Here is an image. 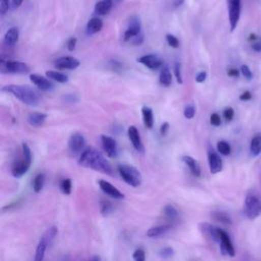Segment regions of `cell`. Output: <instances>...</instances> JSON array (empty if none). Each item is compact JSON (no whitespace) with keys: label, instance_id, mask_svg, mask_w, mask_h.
<instances>
[{"label":"cell","instance_id":"cell-21","mask_svg":"<svg viewBox=\"0 0 261 261\" xmlns=\"http://www.w3.org/2000/svg\"><path fill=\"white\" fill-rule=\"evenodd\" d=\"M103 28V22L101 19L99 18H92L88 24H87V27H86V34L91 36V35H94L98 32H100Z\"/></svg>","mask_w":261,"mask_h":261},{"label":"cell","instance_id":"cell-24","mask_svg":"<svg viewBox=\"0 0 261 261\" xmlns=\"http://www.w3.org/2000/svg\"><path fill=\"white\" fill-rule=\"evenodd\" d=\"M46 119H47V114L42 113V112H31L28 115L29 124L35 128H39V127L43 126Z\"/></svg>","mask_w":261,"mask_h":261},{"label":"cell","instance_id":"cell-45","mask_svg":"<svg viewBox=\"0 0 261 261\" xmlns=\"http://www.w3.org/2000/svg\"><path fill=\"white\" fill-rule=\"evenodd\" d=\"M234 115H235V111L231 107H227L224 109L223 111V118L226 122H230L233 119H234Z\"/></svg>","mask_w":261,"mask_h":261},{"label":"cell","instance_id":"cell-17","mask_svg":"<svg viewBox=\"0 0 261 261\" xmlns=\"http://www.w3.org/2000/svg\"><path fill=\"white\" fill-rule=\"evenodd\" d=\"M30 80H31V82L35 85V86H37L40 90H42V91H51V90H53V88H54V86H53V84L47 79V78H45V77H42V76H40V75H38V74H33V75H31L30 76Z\"/></svg>","mask_w":261,"mask_h":261},{"label":"cell","instance_id":"cell-15","mask_svg":"<svg viewBox=\"0 0 261 261\" xmlns=\"http://www.w3.org/2000/svg\"><path fill=\"white\" fill-rule=\"evenodd\" d=\"M208 164L212 175H216L222 170V160L220 156L213 150L208 151Z\"/></svg>","mask_w":261,"mask_h":261},{"label":"cell","instance_id":"cell-30","mask_svg":"<svg viewBox=\"0 0 261 261\" xmlns=\"http://www.w3.org/2000/svg\"><path fill=\"white\" fill-rule=\"evenodd\" d=\"M163 214L167 217V218H169V219H171V220H175V219H177L178 217H179V210L173 206V205H171V204H167V205H165L164 207H163Z\"/></svg>","mask_w":261,"mask_h":261},{"label":"cell","instance_id":"cell-38","mask_svg":"<svg viewBox=\"0 0 261 261\" xmlns=\"http://www.w3.org/2000/svg\"><path fill=\"white\" fill-rule=\"evenodd\" d=\"M196 114V108L194 107V105L190 104L188 106L185 107V110H184V115L186 119L188 120H192Z\"/></svg>","mask_w":261,"mask_h":261},{"label":"cell","instance_id":"cell-13","mask_svg":"<svg viewBox=\"0 0 261 261\" xmlns=\"http://www.w3.org/2000/svg\"><path fill=\"white\" fill-rule=\"evenodd\" d=\"M128 136H129V139H130V141H131V143H132V145L134 146V148H135L138 152L144 153L145 148H144V145H143V142H142L140 133H139L138 129H137L135 126H131V127L128 129Z\"/></svg>","mask_w":261,"mask_h":261},{"label":"cell","instance_id":"cell-1","mask_svg":"<svg viewBox=\"0 0 261 261\" xmlns=\"http://www.w3.org/2000/svg\"><path fill=\"white\" fill-rule=\"evenodd\" d=\"M79 164L86 168H90L108 176L113 175V170L109 161L95 148H86L79 157Z\"/></svg>","mask_w":261,"mask_h":261},{"label":"cell","instance_id":"cell-42","mask_svg":"<svg viewBox=\"0 0 261 261\" xmlns=\"http://www.w3.org/2000/svg\"><path fill=\"white\" fill-rule=\"evenodd\" d=\"M11 6V0H0V13L3 16L9 12Z\"/></svg>","mask_w":261,"mask_h":261},{"label":"cell","instance_id":"cell-26","mask_svg":"<svg viewBox=\"0 0 261 261\" xmlns=\"http://www.w3.org/2000/svg\"><path fill=\"white\" fill-rule=\"evenodd\" d=\"M142 115H143V122L147 129H152L154 125V117L153 111L148 106H143L142 108Z\"/></svg>","mask_w":261,"mask_h":261},{"label":"cell","instance_id":"cell-50","mask_svg":"<svg viewBox=\"0 0 261 261\" xmlns=\"http://www.w3.org/2000/svg\"><path fill=\"white\" fill-rule=\"evenodd\" d=\"M207 78V73L206 72H200L197 76H196V82L197 83H203Z\"/></svg>","mask_w":261,"mask_h":261},{"label":"cell","instance_id":"cell-34","mask_svg":"<svg viewBox=\"0 0 261 261\" xmlns=\"http://www.w3.org/2000/svg\"><path fill=\"white\" fill-rule=\"evenodd\" d=\"M60 187H61V190H62L63 194L67 195V196L71 195V193H72V181H71V179L63 180Z\"/></svg>","mask_w":261,"mask_h":261},{"label":"cell","instance_id":"cell-35","mask_svg":"<svg viewBox=\"0 0 261 261\" xmlns=\"http://www.w3.org/2000/svg\"><path fill=\"white\" fill-rule=\"evenodd\" d=\"M212 217L214 219H216L217 221H220L222 223H230V218L228 217V215L224 212H214L212 214Z\"/></svg>","mask_w":261,"mask_h":261},{"label":"cell","instance_id":"cell-6","mask_svg":"<svg viewBox=\"0 0 261 261\" xmlns=\"http://www.w3.org/2000/svg\"><path fill=\"white\" fill-rule=\"evenodd\" d=\"M227 9H228V22L229 28L233 32L239 23L241 17L242 10V2L241 0H227Z\"/></svg>","mask_w":261,"mask_h":261},{"label":"cell","instance_id":"cell-39","mask_svg":"<svg viewBox=\"0 0 261 261\" xmlns=\"http://www.w3.org/2000/svg\"><path fill=\"white\" fill-rule=\"evenodd\" d=\"M100 211H101V214H102L103 216H107V215H109L110 213H112V211H113V206H112L110 203H108V202L102 203V204H101Z\"/></svg>","mask_w":261,"mask_h":261},{"label":"cell","instance_id":"cell-53","mask_svg":"<svg viewBox=\"0 0 261 261\" xmlns=\"http://www.w3.org/2000/svg\"><path fill=\"white\" fill-rule=\"evenodd\" d=\"M24 3V0H13L12 2V8L13 10H18Z\"/></svg>","mask_w":261,"mask_h":261},{"label":"cell","instance_id":"cell-54","mask_svg":"<svg viewBox=\"0 0 261 261\" xmlns=\"http://www.w3.org/2000/svg\"><path fill=\"white\" fill-rule=\"evenodd\" d=\"M134 40H133V43L134 44H136V45H140V44H142V42H143V35L142 34H140V35H138V36H136L135 38H133Z\"/></svg>","mask_w":261,"mask_h":261},{"label":"cell","instance_id":"cell-4","mask_svg":"<svg viewBox=\"0 0 261 261\" xmlns=\"http://www.w3.org/2000/svg\"><path fill=\"white\" fill-rule=\"evenodd\" d=\"M0 71L3 74H20L25 75L30 72V68L27 64L18 61H2Z\"/></svg>","mask_w":261,"mask_h":261},{"label":"cell","instance_id":"cell-20","mask_svg":"<svg viewBox=\"0 0 261 261\" xmlns=\"http://www.w3.org/2000/svg\"><path fill=\"white\" fill-rule=\"evenodd\" d=\"M182 160L183 162L189 167L191 173L196 177V178H199L201 176V167H200V164L198 163V161L193 158L192 156H189V155H185L182 157Z\"/></svg>","mask_w":261,"mask_h":261},{"label":"cell","instance_id":"cell-48","mask_svg":"<svg viewBox=\"0 0 261 261\" xmlns=\"http://www.w3.org/2000/svg\"><path fill=\"white\" fill-rule=\"evenodd\" d=\"M251 47L256 52H261V38H259L257 41L251 43Z\"/></svg>","mask_w":261,"mask_h":261},{"label":"cell","instance_id":"cell-12","mask_svg":"<svg viewBox=\"0 0 261 261\" xmlns=\"http://www.w3.org/2000/svg\"><path fill=\"white\" fill-rule=\"evenodd\" d=\"M98 185L101 189V191L106 194L107 196L115 199V200H123L125 199V195L118 189L115 188L112 184H110L109 182L107 181H104V180H100L98 182Z\"/></svg>","mask_w":261,"mask_h":261},{"label":"cell","instance_id":"cell-11","mask_svg":"<svg viewBox=\"0 0 261 261\" xmlns=\"http://www.w3.org/2000/svg\"><path fill=\"white\" fill-rule=\"evenodd\" d=\"M80 65V61L74 56H63L57 59L54 63V67L59 70H76Z\"/></svg>","mask_w":261,"mask_h":261},{"label":"cell","instance_id":"cell-47","mask_svg":"<svg viewBox=\"0 0 261 261\" xmlns=\"http://www.w3.org/2000/svg\"><path fill=\"white\" fill-rule=\"evenodd\" d=\"M77 38L76 37H72L68 40L67 42V47L70 51H74L76 49V46H77Z\"/></svg>","mask_w":261,"mask_h":261},{"label":"cell","instance_id":"cell-56","mask_svg":"<svg viewBox=\"0 0 261 261\" xmlns=\"http://www.w3.org/2000/svg\"><path fill=\"white\" fill-rule=\"evenodd\" d=\"M91 261H102V260H101L100 256H98V255H95V256H93V257H92Z\"/></svg>","mask_w":261,"mask_h":261},{"label":"cell","instance_id":"cell-2","mask_svg":"<svg viewBox=\"0 0 261 261\" xmlns=\"http://www.w3.org/2000/svg\"><path fill=\"white\" fill-rule=\"evenodd\" d=\"M2 91L15 96L24 104L30 106L39 105L40 99L38 94L35 92V90L27 85H7L2 88Z\"/></svg>","mask_w":261,"mask_h":261},{"label":"cell","instance_id":"cell-16","mask_svg":"<svg viewBox=\"0 0 261 261\" xmlns=\"http://www.w3.org/2000/svg\"><path fill=\"white\" fill-rule=\"evenodd\" d=\"M219 245H220V250H221L222 254H226V255H228L230 257L236 255L235 247H234V245H233V243L230 241V238L227 235V233L224 231V230L221 231Z\"/></svg>","mask_w":261,"mask_h":261},{"label":"cell","instance_id":"cell-5","mask_svg":"<svg viewBox=\"0 0 261 261\" xmlns=\"http://www.w3.org/2000/svg\"><path fill=\"white\" fill-rule=\"evenodd\" d=\"M244 211L249 219H255L261 215V202L254 195H248L245 199Z\"/></svg>","mask_w":261,"mask_h":261},{"label":"cell","instance_id":"cell-33","mask_svg":"<svg viewBox=\"0 0 261 261\" xmlns=\"http://www.w3.org/2000/svg\"><path fill=\"white\" fill-rule=\"evenodd\" d=\"M57 234H59L57 227H56V226H51V227H49V228L46 230V233L43 235V237L46 239V241L49 243V245H51L52 242H53V240H54L55 237L57 236Z\"/></svg>","mask_w":261,"mask_h":261},{"label":"cell","instance_id":"cell-3","mask_svg":"<svg viewBox=\"0 0 261 261\" xmlns=\"http://www.w3.org/2000/svg\"><path fill=\"white\" fill-rule=\"evenodd\" d=\"M118 171L123 181L133 188H137L142 183V175L135 166L128 164H121L118 166Z\"/></svg>","mask_w":261,"mask_h":261},{"label":"cell","instance_id":"cell-46","mask_svg":"<svg viewBox=\"0 0 261 261\" xmlns=\"http://www.w3.org/2000/svg\"><path fill=\"white\" fill-rule=\"evenodd\" d=\"M210 124L214 127H219L221 124V119L219 117V114L217 113H212L210 115Z\"/></svg>","mask_w":261,"mask_h":261},{"label":"cell","instance_id":"cell-7","mask_svg":"<svg viewBox=\"0 0 261 261\" xmlns=\"http://www.w3.org/2000/svg\"><path fill=\"white\" fill-rule=\"evenodd\" d=\"M85 145H86L85 137L79 133L73 134L69 140V148L71 152L75 155H78V154L81 155L82 152L85 150Z\"/></svg>","mask_w":261,"mask_h":261},{"label":"cell","instance_id":"cell-31","mask_svg":"<svg viewBox=\"0 0 261 261\" xmlns=\"http://www.w3.org/2000/svg\"><path fill=\"white\" fill-rule=\"evenodd\" d=\"M45 184V176L43 173H39L35 177L33 181V190L35 193H40Z\"/></svg>","mask_w":261,"mask_h":261},{"label":"cell","instance_id":"cell-29","mask_svg":"<svg viewBox=\"0 0 261 261\" xmlns=\"http://www.w3.org/2000/svg\"><path fill=\"white\" fill-rule=\"evenodd\" d=\"M159 82L161 85L165 86V87H169L172 83V76H171V73L169 71V69L167 67L163 68L161 73H160V76H159Z\"/></svg>","mask_w":261,"mask_h":261},{"label":"cell","instance_id":"cell-18","mask_svg":"<svg viewBox=\"0 0 261 261\" xmlns=\"http://www.w3.org/2000/svg\"><path fill=\"white\" fill-rule=\"evenodd\" d=\"M30 166H31V162H29L25 158H23L22 160L16 162L14 164L12 173L15 178H22L24 175H26L28 172V170L30 169Z\"/></svg>","mask_w":261,"mask_h":261},{"label":"cell","instance_id":"cell-55","mask_svg":"<svg viewBox=\"0 0 261 261\" xmlns=\"http://www.w3.org/2000/svg\"><path fill=\"white\" fill-rule=\"evenodd\" d=\"M184 3H185V0H175L172 5H173V8H179V7L183 6Z\"/></svg>","mask_w":261,"mask_h":261},{"label":"cell","instance_id":"cell-14","mask_svg":"<svg viewBox=\"0 0 261 261\" xmlns=\"http://www.w3.org/2000/svg\"><path fill=\"white\" fill-rule=\"evenodd\" d=\"M138 63L142 64L143 66H145L146 68L152 71L158 70L159 68L162 67V61L157 55H154V54L143 55L138 59Z\"/></svg>","mask_w":261,"mask_h":261},{"label":"cell","instance_id":"cell-10","mask_svg":"<svg viewBox=\"0 0 261 261\" xmlns=\"http://www.w3.org/2000/svg\"><path fill=\"white\" fill-rule=\"evenodd\" d=\"M101 144H102V148L105 152V154L109 157V158H115L118 156V144L117 141L106 135H102L101 136Z\"/></svg>","mask_w":261,"mask_h":261},{"label":"cell","instance_id":"cell-49","mask_svg":"<svg viewBox=\"0 0 261 261\" xmlns=\"http://www.w3.org/2000/svg\"><path fill=\"white\" fill-rule=\"evenodd\" d=\"M168 131H169V124H168L167 122H165V123H163V124L161 125L159 132H160L161 136H166V134L168 133Z\"/></svg>","mask_w":261,"mask_h":261},{"label":"cell","instance_id":"cell-8","mask_svg":"<svg viewBox=\"0 0 261 261\" xmlns=\"http://www.w3.org/2000/svg\"><path fill=\"white\" fill-rule=\"evenodd\" d=\"M199 227H200V230L206 236L208 237L211 241L215 242V243H218L220 242V236H221V231L222 229L215 226V225H212L208 222H202L199 224Z\"/></svg>","mask_w":261,"mask_h":261},{"label":"cell","instance_id":"cell-52","mask_svg":"<svg viewBox=\"0 0 261 261\" xmlns=\"http://www.w3.org/2000/svg\"><path fill=\"white\" fill-rule=\"evenodd\" d=\"M251 98H252V94H251V92H249V91L244 92V93L241 94V96H240V99H241L242 101H249Z\"/></svg>","mask_w":261,"mask_h":261},{"label":"cell","instance_id":"cell-36","mask_svg":"<svg viewBox=\"0 0 261 261\" xmlns=\"http://www.w3.org/2000/svg\"><path fill=\"white\" fill-rule=\"evenodd\" d=\"M173 72H175V76H176L177 82L180 85H182L183 84V75H182V65L180 63H176L175 64Z\"/></svg>","mask_w":261,"mask_h":261},{"label":"cell","instance_id":"cell-19","mask_svg":"<svg viewBox=\"0 0 261 261\" xmlns=\"http://www.w3.org/2000/svg\"><path fill=\"white\" fill-rule=\"evenodd\" d=\"M19 38H20L19 29L17 27H12L6 33L5 38H4V43L8 47H14L15 45H17V43L19 41Z\"/></svg>","mask_w":261,"mask_h":261},{"label":"cell","instance_id":"cell-27","mask_svg":"<svg viewBox=\"0 0 261 261\" xmlns=\"http://www.w3.org/2000/svg\"><path fill=\"white\" fill-rule=\"evenodd\" d=\"M46 77L57 82V83H62V84H65V83H68L69 82V77L61 72H56V71H48L45 73Z\"/></svg>","mask_w":261,"mask_h":261},{"label":"cell","instance_id":"cell-37","mask_svg":"<svg viewBox=\"0 0 261 261\" xmlns=\"http://www.w3.org/2000/svg\"><path fill=\"white\" fill-rule=\"evenodd\" d=\"M22 150H23V158H25L27 161L32 163V151L27 143H23Z\"/></svg>","mask_w":261,"mask_h":261},{"label":"cell","instance_id":"cell-28","mask_svg":"<svg viewBox=\"0 0 261 261\" xmlns=\"http://www.w3.org/2000/svg\"><path fill=\"white\" fill-rule=\"evenodd\" d=\"M250 153L254 157L261 153V135H257L252 139L250 144Z\"/></svg>","mask_w":261,"mask_h":261},{"label":"cell","instance_id":"cell-44","mask_svg":"<svg viewBox=\"0 0 261 261\" xmlns=\"http://www.w3.org/2000/svg\"><path fill=\"white\" fill-rule=\"evenodd\" d=\"M241 73H242V75L247 79V80H252L253 79V74H252V72H251V70H250V68L249 67H247V66H242L241 67Z\"/></svg>","mask_w":261,"mask_h":261},{"label":"cell","instance_id":"cell-32","mask_svg":"<svg viewBox=\"0 0 261 261\" xmlns=\"http://www.w3.org/2000/svg\"><path fill=\"white\" fill-rule=\"evenodd\" d=\"M217 151L221 154V155H229L230 152H231V148H230V145L226 142V141H219L217 143Z\"/></svg>","mask_w":261,"mask_h":261},{"label":"cell","instance_id":"cell-22","mask_svg":"<svg viewBox=\"0 0 261 261\" xmlns=\"http://www.w3.org/2000/svg\"><path fill=\"white\" fill-rule=\"evenodd\" d=\"M171 229V225L169 224H164V225H157V226H152L150 227L147 231L146 235L148 238L154 239V238H158L164 234H166L167 231H169Z\"/></svg>","mask_w":261,"mask_h":261},{"label":"cell","instance_id":"cell-57","mask_svg":"<svg viewBox=\"0 0 261 261\" xmlns=\"http://www.w3.org/2000/svg\"><path fill=\"white\" fill-rule=\"evenodd\" d=\"M117 2H122V0H117Z\"/></svg>","mask_w":261,"mask_h":261},{"label":"cell","instance_id":"cell-9","mask_svg":"<svg viewBox=\"0 0 261 261\" xmlns=\"http://www.w3.org/2000/svg\"><path fill=\"white\" fill-rule=\"evenodd\" d=\"M140 34H141V22L138 17L134 16L129 21V26L125 32L124 39H125V41H129Z\"/></svg>","mask_w":261,"mask_h":261},{"label":"cell","instance_id":"cell-41","mask_svg":"<svg viewBox=\"0 0 261 261\" xmlns=\"http://www.w3.org/2000/svg\"><path fill=\"white\" fill-rule=\"evenodd\" d=\"M134 261H146V254L143 249H137L133 254Z\"/></svg>","mask_w":261,"mask_h":261},{"label":"cell","instance_id":"cell-23","mask_svg":"<svg viewBox=\"0 0 261 261\" xmlns=\"http://www.w3.org/2000/svg\"><path fill=\"white\" fill-rule=\"evenodd\" d=\"M48 246H50L49 243L42 236V238L40 239V241H39V243L37 245V248H36V253H35L34 261H43L44 260L45 253H46V250H47Z\"/></svg>","mask_w":261,"mask_h":261},{"label":"cell","instance_id":"cell-51","mask_svg":"<svg viewBox=\"0 0 261 261\" xmlns=\"http://www.w3.org/2000/svg\"><path fill=\"white\" fill-rule=\"evenodd\" d=\"M239 75H240V72L237 69H229L227 71V76L230 78H238Z\"/></svg>","mask_w":261,"mask_h":261},{"label":"cell","instance_id":"cell-25","mask_svg":"<svg viewBox=\"0 0 261 261\" xmlns=\"http://www.w3.org/2000/svg\"><path fill=\"white\" fill-rule=\"evenodd\" d=\"M112 6H113L112 0H101V2H98L96 4L94 12L99 16H104L110 12V10L112 9Z\"/></svg>","mask_w":261,"mask_h":261},{"label":"cell","instance_id":"cell-43","mask_svg":"<svg viewBox=\"0 0 261 261\" xmlns=\"http://www.w3.org/2000/svg\"><path fill=\"white\" fill-rule=\"evenodd\" d=\"M173 249L172 248H170V247H165V248H163V249H161L160 251H159V255H160V257H162L163 259H168V258H170L172 255H173Z\"/></svg>","mask_w":261,"mask_h":261},{"label":"cell","instance_id":"cell-40","mask_svg":"<svg viewBox=\"0 0 261 261\" xmlns=\"http://www.w3.org/2000/svg\"><path fill=\"white\" fill-rule=\"evenodd\" d=\"M166 41L167 44L172 47V48H179L180 47V41L178 40V38L171 34H167L166 35Z\"/></svg>","mask_w":261,"mask_h":261}]
</instances>
